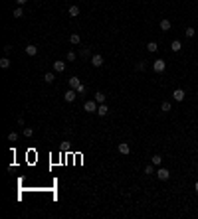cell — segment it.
<instances>
[{"label":"cell","instance_id":"f1b7e54d","mask_svg":"<svg viewBox=\"0 0 198 219\" xmlns=\"http://www.w3.org/2000/svg\"><path fill=\"white\" fill-rule=\"evenodd\" d=\"M66 59H67V61H73V59H75V52H67Z\"/></svg>","mask_w":198,"mask_h":219},{"label":"cell","instance_id":"4316f807","mask_svg":"<svg viewBox=\"0 0 198 219\" xmlns=\"http://www.w3.org/2000/svg\"><path fill=\"white\" fill-rule=\"evenodd\" d=\"M85 91H87V87L83 85V83H81V85L77 87V95H83V93H85Z\"/></svg>","mask_w":198,"mask_h":219},{"label":"cell","instance_id":"5b68a950","mask_svg":"<svg viewBox=\"0 0 198 219\" xmlns=\"http://www.w3.org/2000/svg\"><path fill=\"white\" fill-rule=\"evenodd\" d=\"M184 97H186L184 89H174V91H172V99L178 101V103H180V101H184Z\"/></svg>","mask_w":198,"mask_h":219},{"label":"cell","instance_id":"d6a6232c","mask_svg":"<svg viewBox=\"0 0 198 219\" xmlns=\"http://www.w3.org/2000/svg\"><path fill=\"white\" fill-rule=\"evenodd\" d=\"M194 190H196V193H198V182H196V186H194Z\"/></svg>","mask_w":198,"mask_h":219},{"label":"cell","instance_id":"4dcf8cb0","mask_svg":"<svg viewBox=\"0 0 198 219\" xmlns=\"http://www.w3.org/2000/svg\"><path fill=\"white\" fill-rule=\"evenodd\" d=\"M10 49H12V46H4V55H8V53H10Z\"/></svg>","mask_w":198,"mask_h":219},{"label":"cell","instance_id":"e0dca14e","mask_svg":"<svg viewBox=\"0 0 198 219\" xmlns=\"http://www.w3.org/2000/svg\"><path fill=\"white\" fill-rule=\"evenodd\" d=\"M26 53L28 55H36V53H38V47L30 44V46H26Z\"/></svg>","mask_w":198,"mask_h":219},{"label":"cell","instance_id":"9c48e42d","mask_svg":"<svg viewBox=\"0 0 198 219\" xmlns=\"http://www.w3.org/2000/svg\"><path fill=\"white\" fill-rule=\"evenodd\" d=\"M64 69H66V63H64V61H53V71H56V73H61V71H64Z\"/></svg>","mask_w":198,"mask_h":219},{"label":"cell","instance_id":"3957f363","mask_svg":"<svg viewBox=\"0 0 198 219\" xmlns=\"http://www.w3.org/2000/svg\"><path fill=\"white\" fill-rule=\"evenodd\" d=\"M157 178L163 180V182H166V180H171V172H168L166 168H158V170H157Z\"/></svg>","mask_w":198,"mask_h":219},{"label":"cell","instance_id":"603a6c76","mask_svg":"<svg viewBox=\"0 0 198 219\" xmlns=\"http://www.w3.org/2000/svg\"><path fill=\"white\" fill-rule=\"evenodd\" d=\"M145 174H147V176L155 174V164H149V166H145Z\"/></svg>","mask_w":198,"mask_h":219},{"label":"cell","instance_id":"1f68e13d","mask_svg":"<svg viewBox=\"0 0 198 219\" xmlns=\"http://www.w3.org/2000/svg\"><path fill=\"white\" fill-rule=\"evenodd\" d=\"M16 2H18V4H20V6H24V4H26V2H28V0H16Z\"/></svg>","mask_w":198,"mask_h":219},{"label":"cell","instance_id":"83f0119b","mask_svg":"<svg viewBox=\"0 0 198 219\" xmlns=\"http://www.w3.org/2000/svg\"><path fill=\"white\" fill-rule=\"evenodd\" d=\"M8 140H10V142H16V140H18V134H16V132H10V134H8Z\"/></svg>","mask_w":198,"mask_h":219},{"label":"cell","instance_id":"44dd1931","mask_svg":"<svg viewBox=\"0 0 198 219\" xmlns=\"http://www.w3.org/2000/svg\"><path fill=\"white\" fill-rule=\"evenodd\" d=\"M12 16H14V18H22V16H24V10H22V6L16 8V10L12 12Z\"/></svg>","mask_w":198,"mask_h":219},{"label":"cell","instance_id":"5bb4252c","mask_svg":"<svg viewBox=\"0 0 198 219\" xmlns=\"http://www.w3.org/2000/svg\"><path fill=\"white\" fill-rule=\"evenodd\" d=\"M160 30H163V32H168V30H171V20H160Z\"/></svg>","mask_w":198,"mask_h":219},{"label":"cell","instance_id":"f546056e","mask_svg":"<svg viewBox=\"0 0 198 219\" xmlns=\"http://www.w3.org/2000/svg\"><path fill=\"white\" fill-rule=\"evenodd\" d=\"M79 55H81V57H87V55H89V49H87V47H83V49L79 52Z\"/></svg>","mask_w":198,"mask_h":219},{"label":"cell","instance_id":"7a4b0ae2","mask_svg":"<svg viewBox=\"0 0 198 219\" xmlns=\"http://www.w3.org/2000/svg\"><path fill=\"white\" fill-rule=\"evenodd\" d=\"M152 69H155V73H163V71L166 69V61H165V59H155Z\"/></svg>","mask_w":198,"mask_h":219},{"label":"cell","instance_id":"30bf717a","mask_svg":"<svg viewBox=\"0 0 198 219\" xmlns=\"http://www.w3.org/2000/svg\"><path fill=\"white\" fill-rule=\"evenodd\" d=\"M107 113H109L107 105H105V103H101V105H99V109H97V115H99V117H107Z\"/></svg>","mask_w":198,"mask_h":219},{"label":"cell","instance_id":"ffe728a7","mask_svg":"<svg viewBox=\"0 0 198 219\" xmlns=\"http://www.w3.org/2000/svg\"><path fill=\"white\" fill-rule=\"evenodd\" d=\"M160 111H163V113H171V103H168V101H163V105H160Z\"/></svg>","mask_w":198,"mask_h":219},{"label":"cell","instance_id":"52a82bcc","mask_svg":"<svg viewBox=\"0 0 198 219\" xmlns=\"http://www.w3.org/2000/svg\"><path fill=\"white\" fill-rule=\"evenodd\" d=\"M117 150H119V152H121V154H123V156H127V154L131 152V146L127 144V142H119V146H117Z\"/></svg>","mask_w":198,"mask_h":219},{"label":"cell","instance_id":"cb8c5ba5","mask_svg":"<svg viewBox=\"0 0 198 219\" xmlns=\"http://www.w3.org/2000/svg\"><path fill=\"white\" fill-rule=\"evenodd\" d=\"M151 162L155 164V166H160V164H163V158H160V156H152Z\"/></svg>","mask_w":198,"mask_h":219},{"label":"cell","instance_id":"8992f818","mask_svg":"<svg viewBox=\"0 0 198 219\" xmlns=\"http://www.w3.org/2000/svg\"><path fill=\"white\" fill-rule=\"evenodd\" d=\"M91 65L93 67H101V65H103V55H99V53L91 55Z\"/></svg>","mask_w":198,"mask_h":219},{"label":"cell","instance_id":"4fadbf2b","mask_svg":"<svg viewBox=\"0 0 198 219\" xmlns=\"http://www.w3.org/2000/svg\"><path fill=\"white\" fill-rule=\"evenodd\" d=\"M147 52H151V53L158 52V46H157V42H149V44H147Z\"/></svg>","mask_w":198,"mask_h":219},{"label":"cell","instance_id":"484cf974","mask_svg":"<svg viewBox=\"0 0 198 219\" xmlns=\"http://www.w3.org/2000/svg\"><path fill=\"white\" fill-rule=\"evenodd\" d=\"M145 67H147V61H139V63H137V71H143Z\"/></svg>","mask_w":198,"mask_h":219},{"label":"cell","instance_id":"ac0fdd59","mask_svg":"<svg viewBox=\"0 0 198 219\" xmlns=\"http://www.w3.org/2000/svg\"><path fill=\"white\" fill-rule=\"evenodd\" d=\"M69 42H72L73 46H77L79 42H81V38H79V34H72V36H69Z\"/></svg>","mask_w":198,"mask_h":219},{"label":"cell","instance_id":"6da1fadb","mask_svg":"<svg viewBox=\"0 0 198 219\" xmlns=\"http://www.w3.org/2000/svg\"><path fill=\"white\" fill-rule=\"evenodd\" d=\"M83 109H85L87 113H97V109H99V103L95 99H89L83 103Z\"/></svg>","mask_w":198,"mask_h":219},{"label":"cell","instance_id":"d6986e66","mask_svg":"<svg viewBox=\"0 0 198 219\" xmlns=\"http://www.w3.org/2000/svg\"><path fill=\"white\" fill-rule=\"evenodd\" d=\"M95 101H97L99 105H101V103H105V93H101V91H97V93H95Z\"/></svg>","mask_w":198,"mask_h":219},{"label":"cell","instance_id":"836d02e7","mask_svg":"<svg viewBox=\"0 0 198 219\" xmlns=\"http://www.w3.org/2000/svg\"><path fill=\"white\" fill-rule=\"evenodd\" d=\"M196 213H198V209H196Z\"/></svg>","mask_w":198,"mask_h":219},{"label":"cell","instance_id":"2e32d148","mask_svg":"<svg viewBox=\"0 0 198 219\" xmlns=\"http://www.w3.org/2000/svg\"><path fill=\"white\" fill-rule=\"evenodd\" d=\"M67 12H69V16H73V18H75V16H79V6H75V4H73V6H69V10H67Z\"/></svg>","mask_w":198,"mask_h":219},{"label":"cell","instance_id":"277c9868","mask_svg":"<svg viewBox=\"0 0 198 219\" xmlns=\"http://www.w3.org/2000/svg\"><path fill=\"white\" fill-rule=\"evenodd\" d=\"M75 97H77V91H75V89H67L66 93H64V99H66L67 103H73Z\"/></svg>","mask_w":198,"mask_h":219},{"label":"cell","instance_id":"9a60e30c","mask_svg":"<svg viewBox=\"0 0 198 219\" xmlns=\"http://www.w3.org/2000/svg\"><path fill=\"white\" fill-rule=\"evenodd\" d=\"M0 67H2V69H8V67H10V59H8V55H4V57L0 59Z\"/></svg>","mask_w":198,"mask_h":219},{"label":"cell","instance_id":"7c38bea8","mask_svg":"<svg viewBox=\"0 0 198 219\" xmlns=\"http://www.w3.org/2000/svg\"><path fill=\"white\" fill-rule=\"evenodd\" d=\"M44 81H46V83H53V81H56V71L46 73V75H44Z\"/></svg>","mask_w":198,"mask_h":219},{"label":"cell","instance_id":"8fae6325","mask_svg":"<svg viewBox=\"0 0 198 219\" xmlns=\"http://www.w3.org/2000/svg\"><path fill=\"white\" fill-rule=\"evenodd\" d=\"M171 49H172V52H174V53H178V52H180V49H182V44H180V42H178V40H174V42H172V44H171Z\"/></svg>","mask_w":198,"mask_h":219},{"label":"cell","instance_id":"d4e9b609","mask_svg":"<svg viewBox=\"0 0 198 219\" xmlns=\"http://www.w3.org/2000/svg\"><path fill=\"white\" fill-rule=\"evenodd\" d=\"M186 36H188V38H192V36H194V34H196V30H194V28H192V26H188V28H186Z\"/></svg>","mask_w":198,"mask_h":219},{"label":"cell","instance_id":"ba28073f","mask_svg":"<svg viewBox=\"0 0 198 219\" xmlns=\"http://www.w3.org/2000/svg\"><path fill=\"white\" fill-rule=\"evenodd\" d=\"M67 83H69V89H75V91H77V87L81 85V81H79L75 75H73V77H69V81H67Z\"/></svg>","mask_w":198,"mask_h":219},{"label":"cell","instance_id":"7402d4cb","mask_svg":"<svg viewBox=\"0 0 198 219\" xmlns=\"http://www.w3.org/2000/svg\"><path fill=\"white\" fill-rule=\"evenodd\" d=\"M22 132H24V136H26V138H30V136L34 134V128H30V126H24V130H22Z\"/></svg>","mask_w":198,"mask_h":219}]
</instances>
